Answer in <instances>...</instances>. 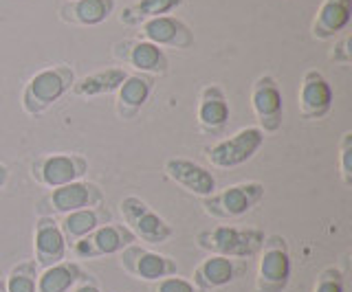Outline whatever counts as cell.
<instances>
[{"mask_svg":"<svg viewBox=\"0 0 352 292\" xmlns=\"http://www.w3.org/2000/svg\"><path fill=\"white\" fill-rule=\"evenodd\" d=\"M75 80V71L69 64H55V66L38 71L22 90V110L29 117L47 112L66 93H71Z\"/></svg>","mask_w":352,"mask_h":292,"instance_id":"1","label":"cell"},{"mask_svg":"<svg viewBox=\"0 0 352 292\" xmlns=\"http://www.w3.org/2000/svg\"><path fill=\"white\" fill-rule=\"evenodd\" d=\"M264 235L258 229H238V226H214L196 235L198 246L209 255H223L234 259H249L260 253Z\"/></svg>","mask_w":352,"mask_h":292,"instance_id":"2","label":"cell"},{"mask_svg":"<svg viewBox=\"0 0 352 292\" xmlns=\"http://www.w3.org/2000/svg\"><path fill=\"white\" fill-rule=\"evenodd\" d=\"M264 198V185L258 180H247L231 185L223 191H214L203 198V211L214 220H238L260 204Z\"/></svg>","mask_w":352,"mask_h":292,"instance_id":"3","label":"cell"},{"mask_svg":"<svg viewBox=\"0 0 352 292\" xmlns=\"http://www.w3.org/2000/svg\"><path fill=\"white\" fill-rule=\"evenodd\" d=\"M256 292H284L291 281V253L282 235L264 237L260 248Z\"/></svg>","mask_w":352,"mask_h":292,"instance_id":"4","label":"cell"},{"mask_svg":"<svg viewBox=\"0 0 352 292\" xmlns=\"http://www.w3.org/2000/svg\"><path fill=\"white\" fill-rule=\"evenodd\" d=\"M88 174V160L75 152L44 154L31 163V176L42 187L58 189L75 180H84Z\"/></svg>","mask_w":352,"mask_h":292,"instance_id":"5","label":"cell"},{"mask_svg":"<svg viewBox=\"0 0 352 292\" xmlns=\"http://www.w3.org/2000/svg\"><path fill=\"white\" fill-rule=\"evenodd\" d=\"M264 145V132L260 127H242L229 138L218 141V143L209 145L205 149L207 160L212 167L218 169H231L238 165H245L260 152Z\"/></svg>","mask_w":352,"mask_h":292,"instance_id":"6","label":"cell"},{"mask_svg":"<svg viewBox=\"0 0 352 292\" xmlns=\"http://www.w3.org/2000/svg\"><path fill=\"white\" fill-rule=\"evenodd\" d=\"M119 211L128 231L146 244H165L174 233L172 226L137 196H126L119 202Z\"/></svg>","mask_w":352,"mask_h":292,"instance_id":"7","label":"cell"},{"mask_svg":"<svg viewBox=\"0 0 352 292\" xmlns=\"http://www.w3.org/2000/svg\"><path fill=\"white\" fill-rule=\"evenodd\" d=\"M251 108L264 134H273L284 121V97L273 75H260L251 86Z\"/></svg>","mask_w":352,"mask_h":292,"instance_id":"8","label":"cell"},{"mask_svg":"<svg viewBox=\"0 0 352 292\" xmlns=\"http://www.w3.org/2000/svg\"><path fill=\"white\" fill-rule=\"evenodd\" d=\"M121 268L130 277L141 281H161L165 277L179 275V266L172 257L154 253L150 248H143L139 244H130L119 253Z\"/></svg>","mask_w":352,"mask_h":292,"instance_id":"9","label":"cell"},{"mask_svg":"<svg viewBox=\"0 0 352 292\" xmlns=\"http://www.w3.org/2000/svg\"><path fill=\"white\" fill-rule=\"evenodd\" d=\"M113 58L126 66L150 75V77H161L170 71V62L165 51L146 40H121L113 45Z\"/></svg>","mask_w":352,"mask_h":292,"instance_id":"10","label":"cell"},{"mask_svg":"<svg viewBox=\"0 0 352 292\" xmlns=\"http://www.w3.org/2000/svg\"><path fill=\"white\" fill-rule=\"evenodd\" d=\"M137 237L128 231L126 224H104L91 235L82 237L73 244V253L82 259H95L104 255L121 253L126 246L135 244Z\"/></svg>","mask_w":352,"mask_h":292,"instance_id":"11","label":"cell"},{"mask_svg":"<svg viewBox=\"0 0 352 292\" xmlns=\"http://www.w3.org/2000/svg\"><path fill=\"white\" fill-rule=\"evenodd\" d=\"M335 101V90L330 82L324 77V73H319L315 69L306 71L302 84H300V93H297V106H300V114L308 121H317V119H324Z\"/></svg>","mask_w":352,"mask_h":292,"instance_id":"12","label":"cell"},{"mask_svg":"<svg viewBox=\"0 0 352 292\" xmlns=\"http://www.w3.org/2000/svg\"><path fill=\"white\" fill-rule=\"evenodd\" d=\"M249 270V259H234L223 255H209L194 270V286L198 290H218L234 284Z\"/></svg>","mask_w":352,"mask_h":292,"instance_id":"13","label":"cell"},{"mask_svg":"<svg viewBox=\"0 0 352 292\" xmlns=\"http://www.w3.org/2000/svg\"><path fill=\"white\" fill-rule=\"evenodd\" d=\"M106 200L104 191L99 189V185L91 180H75L69 185L51 189L49 198L44 200L53 209V213H73L82 209H93L102 207Z\"/></svg>","mask_w":352,"mask_h":292,"instance_id":"14","label":"cell"},{"mask_svg":"<svg viewBox=\"0 0 352 292\" xmlns=\"http://www.w3.org/2000/svg\"><path fill=\"white\" fill-rule=\"evenodd\" d=\"M33 248H36V266L49 268L66 259L69 244L64 240L60 224L51 215H40L36 220V231H33Z\"/></svg>","mask_w":352,"mask_h":292,"instance_id":"15","label":"cell"},{"mask_svg":"<svg viewBox=\"0 0 352 292\" xmlns=\"http://www.w3.org/2000/svg\"><path fill=\"white\" fill-rule=\"evenodd\" d=\"M141 40L152 42L157 47H170V49H190L194 45V34L181 18L176 16H159L146 20L137 27Z\"/></svg>","mask_w":352,"mask_h":292,"instance_id":"16","label":"cell"},{"mask_svg":"<svg viewBox=\"0 0 352 292\" xmlns=\"http://www.w3.org/2000/svg\"><path fill=\"white\" fill-rule=\"evenodd\" d=\"M165 176L172 182H176L179 187L185 191L194 193V196H212L216 191V178L207 167L194 163V160L187 158H168L163 165Z\"/></svg>","mask_w":352,"mask_h":292,"instance_id":"17","label":"cell"},{"mask_svg":"<svg viewBox=\"0 0 352 292\" xmlns=\"http://www.w3.org/2000/svg\"><path fill=\"white\" fill-rule=\"evenodd\" d=\"M231 108L227 101L225 88L218 84H207L198 95V106H196V119L198 127L205 134H218L229 123Z\"/></svg>","mask_w":352,"mask_h":292,"instance_id":"18","label":"cell"},{"mask_svg":"<svg viewBox=\"0 0 352 292\" xmlns=\"http://www.w3.org/2000/svg\"><path fill=\"white\" fill-rule=\"evenodd\" d=\"M115 5L117 0H66L60 5L58 16L71 27H97L110 18Z\"/></svg>","mask_w":352,"mask_h":292,"instance_id":"19","label":"cell"},{"mask_svg":"<svg viewBox=\"0 0 352 292\" xmlns=\"http://www.w3.org/2000/svg\"><path fill=\"white\" fill-rule=\"evenodd\" d=\"M352 18V0H322L311 34L315 40H333L341 31H346Z\"/></svg>","mask_w":352,"mask_h":292,"instance_id":"20","label":"cell"},{"mask_svg":"<svg viewBox=\"0 0 352 292\" xmlns=\"http://www.w3.org/2000/svg\"><path fill=\"white\" fill-rule=\"evenodd\" d=\"M152 88H154V77H150V75L143 73L128 75L117 88V97H115L117 114L121 119H128V121L135 119L141 112V108L148 104Z\"/></svg>","mask_w":352,"mask_h":292,"instance_id":"21","label":"cell"},{"mask_svg":"<svg viewBox=\"0 0 352 292\" xmlns=\"http://www.w3.org/2000/svg\"><path fill=\"white\" fill-rule=\"evenodd\" d=\"M110 222V211L104 207H93V209H82V211H73V213H64V218L60 224V229L64 233L66 244H75L82 237L91 235L97 231L99 226H104Z\"/></svg>","mask_w":352,"mask_h":292,"instance_id":"22","label":"cell"},{"mask_svg":"<svg viewBox=\"0 0 352 292\" xmlns=\"http://www.w3.org/2000/svg\"><path fill=\"white\" fill-rule=\"evenodd\" d=\"M128 77V73L119 66L113 69H104V71H97L86 75L82 80H75L71 93L75 97H99V95H110V93H117V88L121 86Z\"/></svg>","mask_w":352,"mask_h":292,"instance_id":"23","label":"cell"},{"mask_svg":"<svg viewBox=\"0 0 352 292\" xmlns=\"http://www.w3.org/2000/svg\"><path fill=\"white\" fill-rule=\"evenodd\" d=\"M84 270L75 262H60L38 273V292H69L84 279Z\"/></svg>","mask_w":352,"mask_h":292,"instance_id":"24","label":"cell"},{"mask_svg":"<svg viewBox=\"0 0 352 292\" xmlns=\"http://www.w3.org/2000/svg\"><path fill=\"white\" fill-rule=\"evenodd\" d=\"M185 0H135L124 12L119 14V23L126 27H139L146 20L159 18V16H170L174 9H179Z\"/></svg>","mask_w":352,"mask_h":292,"instance_id":"25","label":"cell"},{"mask_svg":"<svg viewBox=\"0 0 352 292\" xmlns=\"http://www.w3.org/2000/svg\"><path fill=\"white\" fill-rule=\"evenodd\" d=\"M7 292H38V266L36 262H20L11 268L5 279Z\"/></svg>","mask_w":352,"mask_h":292,"instance_id":"26","label":"cell"},{"mask_svg":"<svg viewBox=\"0 0 352 292\" xmlns=\"http://www.w3.org/2000/svg\"><path fill=\"white\" fill-rule=\"evenodd\" d=\"M313 292H346L344 273H341V270L335 268V266L324 268L315 279Z\"/></svg>","mask_w":352,"mask_h":292,"instance_id":"27","label":"cell"},{"mask_svg":"<svg viewBox=\"0 0 352 292\" xmlns=\"http://www.w3.org/2000/svg\"><path fill=\"white\" fill-rule=\"evenodd\" d=\"M339 174L346 187H352V132H344L339 143Z\"/></svg>","mask_w":352,"mask_h":292,"instance_id":"28","label":"cell"},{"mask_svg":"<svg viewBox=\"0 0 352 292\" xmlns=\"http://www.w3.org/2000/svg\"><path fill=\"white\" fill-rule=\"evenodd\" d=\"M154 292H203L194 286V281L179 277V275H172V277H165L161 281H157V288Z\"/></svg>","mask_w":352,"mask_h":292,"instance_id":"29","label":"cell"},{"mask_svg":"<svg viewBox=\"0 0 352 292\" xmlns=\"http://www.w3.org/2000/svg\"><path fill=\"white\" fill-rule=\"evenodd\" d=\"M328 60L330 62H339V64H350L352 62V38L348 34L335 42V49L328 53Z\"/></svg>","mask_w":352,"mask_h":292,"instance_id":"30","label":"cell"},{"mask_svg":"<svg viewBox=\"0 0 352 292\" xmlns=\"http://www.w3.org/2000/svg\"><path fill=\"white\" fill-rule=\"evenodd\" d=\"M73 292H102V290H99V286L95 284V281L91 279V277H84L82 281H80V284H77L75 286V290Z\"/></svg>","mask_w":352,"mask_h":292,"instance_id":"31","label":"cell"},{"mask_svg":"<svg viewBox=\"0 0 352 292\" xmlns=\"http://www.w3.org/2000/svg\"><path fill=\"white\" fill-rule=\"evenodd\" d=\"M7 180H9V167L0 163V189L7 185Z\"/></svg>","mask_w":352,"mask_h":292,"instance_id":"32","label":"cell"},{"mask_svg":"<svg viewBox=\"0 0 352 292\" xmlns=\"http://www.w3.org/2000/svg\"><path fill=\"white\" fill-rule=\"evenodd\" d=\"M0 292H7V286H5V279H0Z\"/></svg>","mask_w":352,"mask_h":292,"instance_id":"33","label":"cell"}]
</instances>
